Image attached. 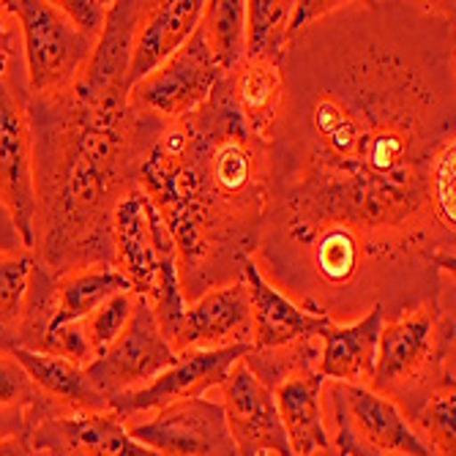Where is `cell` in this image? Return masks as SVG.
<instances>
[{
    "mask_svg": "<svg viewBox=\"0 0 456 456\" xmlns=\"http://www.w3.org/2000/svg\"><path fill=\"white\" fill-rule=\"evenodd\" d=\"M255 263L330 322L443 304L456 265L453 6L339 0L287 41Z\"/></svg>",
    "mask_w": 456,
    "mask_h": 456,
    "instance_id": "obj_1",
    "label": "cell"
},
{
    "mask_svg": "<svg viewBox=\"0 0 456 456\" xmlns=\"http://www.w3.org/2000/svg\"><path fill=\"white\" fill-rule=\"evenodd\" d=\"M140 191L175 240L186 304L240 281L263 235L268 156L224 74L197 112L161 129L142 161Z\"/></svg>",
    "mask_w": 456,
    "mask_h": 456,
    "instance_id": "obj_2",
    "label": "cell"
},
{
    "mask_svg": "<svg viewBox=\"0 0 456 456\" xmlns=\"http://www.w3.org/2000/svg\"><path fill=\"white\" fill-rule=\"evenodd\" d=\"M33 132L36 222L33 257L55 276L112 268V216L140 186V170L161 129V118L126 102L91 104L63 91L28 96Z\"/></svg>",
    "mask_w": 456,
    "mask_h": 456,
    "instance_id": "obj_3",
    "label": "cell"
},
{
    "mask_svg": "<svg viewBox=\"0 0 456 456\" xmlns=\"http://www.w3.org/2000/svg\"><path fill=\"white\" fill-rule=\"evenodd\" d=\"M369 388L391 399L407 421L432 394L453 388V306L424 304L386 320Z\"/></svg>",
    "mask_w": 456,
    "mask_h": 456,
    "instance_id": "obj_4",
    "label": "cell"
},
{
    "mask_svg": "<svg viewBox=\"0 0 456 456\" xmlns=\"http://www.w3.org/2000/svg\"><path fill=\"white\" fill-rule=\"evenodd\" d=\"M112 268L132 284V293L145 298L164 339H173L186 312L178 276L175 240L161 222L153 202L140 186L120 200L112 216Z\"/></svg>",
    "mask_w": 456,
    "mask_h": 456,
    "instance_id": "obj_5",
    "label": "cell"
},
{
    "mask_svg": "<svg viewBox=\"0 0 456 456\" xmlns=\"http://www.w3.org/2000/svg\"><path fill=\"white\" fill-rule=\"evenodd\" d=\"M17 17L28 69V96L71 91L86 71L94 45L82 36L55 0H9Z\"/></svg>",
    "mask_w": 456,
    "mask_h": 456,
    "instance_id": "obj_6",
    "label": "cell"
},
{
    "mask_svg": "<svg viewBox=\"0 0 456 456\" xmlns=\"http://www.w3.org/2000/svg\"><path fill=\"white\" fill-rule=\"evenodd\" d=\"M339 456H432L404 412L369 386L330 383Z\"/></svg>",
    "mask_w": 456,
    "mask_h": 456,
    "instance_id": "obj_7",
    "label": "cell"
},
{
    "mask_svg": "<svg viewBox=\"0 0 456 456\" xmlns=\"http://www.w3.org/2000/svg\"><path fill=\"white\" fill-rule=\"evenodd\" d=\"M219 77L222 71L214 61L208 33L200 22L175 55H170L129 91V104L140 112L161 118L164 123H173L208 102Z\"/></svg>",
    "mask_w": 456,
    "mask_h": 456,
    "instance_id": "obj_8",
    "label": "cell"
},
{
    "mask_svg": "<svg viewBox=\"0 0 456 456\" xmlns=\"http://www.w3.org/2000/svg\"><path fill=\"white\" fill-rule=\"evenodd\" d=\"M175 361L178 353L164 339L151 306L145 298H137L129 325L99 358L86 366V375L107 399H112L118 394L148 386Z\"/></svg>",
    "mask_w": 456,
    "mask_h": 456,
    "instance_id": "obj_9",
    "label": "cell"
},
{
    "mask_svg": "<svg viewBox=\"0 0 456 456\" xmlns=\"http://www.w3.org/2000/svg\"><path fill=\"white\" fill-rule=\"evenodd\" d=\"M126 429L159 456H238L224 407L214 399L167 404L151 421H129Z\"/></svg>",
    "mask_w": 456,
    "mask_h": 456,
    "instance_id": "obj_10",
    "label": "cell"
},
{
    "mask_svg": "<svg viewBox=\"0 0 456 456\" xmlns=\"http://www.w3.org/2000/svg\"><path fill=\"white\" fill-rule=\"evenodd\" d=\"M0 205L12 216L25 248H33V132L25 94H20L6 77H0Z\"/></svg>",
    "mask_w": 456,
    "mask_h": 456,
    "instance_id": "obj_11",
    "label": "cell"
},
{
    "mask_svg": "<svg viewBox=\"0 0 456 456\" xmlns=\"http://www.w3.org/2000/svg\"><path fill=\"white\" fill-rule=\"evenodd\" d=\"M246 353H248V345L181 353L178 361L170 369H164L148 386L112 396L110 410L118 412V416L129 424L134 416H142V412H156L161 407L186 402V399H202L205 391L219 388L227 380L232 366L243 361Z\"/></svg>",
    "mask_w": 456,
    "mask_h": 456,
    "instance_id": "obj_12",
    "label": "cell"
},
{
    "mask_svg": "<svg viewBox=\"0 0 456 456\" xmlns=\"http://www.w3.org/2000/svg\"><path fill=\"white\" fill-rule=\"evenodd\" d=\"M25 440L38 456H159L137 443L112 410L55 412L41 419Z\"/></svg>",
    "mask_w": 456,
    "mask_h": 456,
    "instance_id": "obj_13",
    "label": "cell"
},
{
    "mask_svg": "<svg viewBox=\"0 0 456 456\" xmlns=\"http://www.w3.org/2000/svg\"><path fill=\"white\" fill-rule=\"evenodd\" d=\"M222 388V407L230 437L238 448V456H257L271 451L276 456H289L287 435L279 421L273 391L265 388L243 361L232 366Z\"/></svg>",
    "mask_w": 456,
    "mask_h": 456,
    "instance_id": "obj_14",
    "label": "cell"
},
{
    "mask_svg": "<svg viewBox=\"0 0 456 456\" xmlns=\"http://www.w3.org/2000/svg\"><path fill=\"white\" fill-rule=\"evenodd\" d=\"M140 6L142 0H115V4H110L107 22L94 45L91 61L71 88L77 99L91 104L129 99V66Z\"/></svg>",
    "mask_w": 456,
    "mask_h": 456,
    "instance_id": "obj_15",
    "label": "cell"
},
{
    "mask_svg": "<svg viewBox=\"0 0 456 456\" xmlns=\"http://www.w3.org/2000/svg\"><path fill=\"white\" fill-rule=\"evenodd\" d=\"M170 345L178 355L235 345L252 347V306H248L246 284L232 281L186 304V312Z\"/></svg>",
    "mask_w": 456,
    "mask_h": 456,
    "instance_id": "obj_16",
    "label": "cell"
},
{
    "mask_svg": "<svg viewBox=\"0 0 456 456\" xmlns=\"http://www.w3.org/2000/svg\"><path fill=\"white\" fill-rule=\"evenodd\" d=\"M240 281L246 284L248 306H252V350L255 353L287 350L301 342L320 339L322 330L330 325L325 314H312L301 309L293 298H287L281 289H276L263 276L255 257H248L243 263Z\"/></svg>",
    "mask_w": 456,
    "mask_h": 456,
    "instance_id": "obj_17",
    "label": "cell"
},
{
    "mask_svg": "<svg viewBox=\"0 0 456 456\" xmlns=\"http://www.w3.org/2000/svg\"><path fill=\"white\" fill-rule=\"evenodd\" d=\"M208 0H142L134 30L129 91L175 55L205 17Z\"/></svg>",
    "mask_w": 456,
    "mask_h": 456,
    "instance_id": "obj_18",
    "label": "cell"
},
{
    "mask_svg": "<svg viewBox=\"0 0 456 456\" xmlns=\"http://www.w3.org/2000/svg\"><path fill=\"white\" fill-rule=\"evenodd\" d=\"M383 325V306H371L353 322H330L320 337L322 345L317 361V371L325 378V383L371 386Z\"/></svg>",
    "mask_w": 456,
    "mask_h": 456,
    "instance_id": "obj_19",
    "label": "cell"
},
{
    "mask_svg": "<svg viewBox=\"0 0 456 456\" xmlns=\"http://www.w3.org/2000/svg\"><path fill=\"white\" fill-rule=\"evenodd\" d=\"M322 388L325 378L317 366H301L273 386V402L287 435L289 456L330 451V437L322 421Z\"/></svg>",
    "mask_w": 456,
    "mask_h": 456,
    "instance_id": "obj_20",
    "label": "cell"
},
{
    "mask_svg": "<svg viewBox=\"0 0 456 456\" xmlns=\"http://www.w3.org/2000/svg\"><path fill=\"white\" fill-rule=\"evenodd\" d=\"M12 358L22 366L50 416L77 410H110V399L88 380L82 366L61 355L30 353L20 347L12 350Z\"/></svg>",
    "mask_w": 456,
    "mask_h": 456,
    "instance_id": "obj_21",
    "label": "cell"
},
{
    "mask_svg": "<svg viewBox=\"0 0 456 456\" xmlns=\"http://www.w3.org/2000/svg\"><path fill=\"white\" fill-rule=\"evenodd\" d=\"M224 77L230 82L232 102L243 115L248 132L265 142L284 96L281 63L271 58H243V63Z\"/></svg>",
    "mask_w": 456,
    "mask_h": 456,
    "instance_id": "obj_22",
    "label": "cell"
},
{
    "mask_svg": "<svg viewBox=\"0 0 456 456\" xmlns=\"http://www.w3.org/2000/svg\"><path fill=\"white\" fill-rule=\"evenodd\" d=\"M126 289H132V284L115 268H107V265L74 268V271L55 276V317L50 325V334H47V347H50V337L58 328L82 322L107 298H112L118 293H126Z\"/></svg>",
    "mask_w": 456,
    "mask_h": 456,
    "instance_id": "obj_23",
    "label": "cell"
},
{
    "mask_svg": "<svg viewBox=\"0 0 456 456\" xmlns=\"http://www.w3.org/2000/svg\"><path fill=\"white\" fill-rule=\"evenodd\" d=\"M36 257L30 248L0 252V353H12L20 345L25 298Z\"/></svg>",
    "mask_w": 456,
    "mask_h": 456,
    "instance_id": "obj_24",
    "label": "cell"
},
{
    "mask_svg": "<svg viewBox=\"0 0 456 456\" xmlns=\"http://www.w3.org/2000/svg\"><path fill=\"white\" fill-rule=\"evenodd\" d=\"M202 25L219 71H235L246 58V4L243 0H214L205 9Z\"/></svg>",
    "mask_w": 456,
    "mask_h": 456,
    "instance_id": "obj_25",
    "label": "cell"
},
{
    "mask_svg": "<svg viewBox=\"0 0 456 456\" xmlns=\"http://www.w3.org/2000/svg\"><path fill=\"white\" fill-rule=\"evenodd\" d=\"M296 0H248L246 4V58H284L287 22Z\"/></svg>",
    "mask_w": 456,
    "mask_h": 456,
    "instance_id": "obj_26",
    "label": "cell"
},
{
    "mask_svg": "<svg viewBox=\"0 0 456 456\" xmlns=\"http://www.w3.org/2000/svg\"><path fill=\"white\" fill-rule=\"evenodd\" d=\"M453 412H456V394L453 388L432 394L421 410L412 416L416 427L424 432V443L429 445L432 456H456V427H453Z\"/></svg>",
    "mask_w": 456,
    "mask_h": 456,
    "instance_id": "obj_27",
    "label": "cell"
},
{
    "mask_svg": "<svg viewBox=\"0 0 456 456\" xmlns=\"http://www.w3.org/2000/svg\"><path fill=\"white\" fill-rule=\"evenodd\" d=\"M137 293L126 289V293H118L112 298H107L102 306H96L86 320H82V330H86V339L91 345L94 358H99L120 334L123 328L129 325L134 306H137Z\"/></svg>",
    "mask_w": 456,
    "mask_h": 456,
    "instance_id": "obj_28",
    "label": "cell"
},
{
    "mask_svg": "<svg viewBox=\"0 0 456 456\" xmlns=\"http://www.w3.org/2000/svg\"><path fill=\"white\" fill-rule=\"evenodd\" d=\"M36 399L38 391L28 380L22 366L12 358V353H0V416L12 412L14 421L20 424V435H22L25 412L33 407Z\"/></svg>",
    "mask_w": 456,
    "mask_h": 456,
    "instance_id": "obj_29",
    "label": "cell"
},
{
    "mask_svg": "<svg viewBox=\"0 0 456 456\" xmlns=\"http://www.w3.org/2000/svg\"><path fill=\"white\" fill-rule=\"evenodd\" d=\"M55 4L69 17V22L86 36L91 45H96V38L102 36L104 22H107L110 4H104V0H55Z\"/></svg>",
    "mask_w": 456,
    "mask_h": 456,
    "instance_id": "obj_30",
    "label": "cell"
},
{
    "mask_svg": "<svg viewBox=\"0 0 456 456\" xmlns=\"http://www.w3.org/2000/svg\"><path fill=\"white\" fill-rule=\"evenodd\" d=\"M20 38V25L9 9V0H0V77H6L9 66L17 63Z\"/></svg>",
    "mask_w": 456,
    "mask_h": 456,
    "instance_id": "obj_31",
    "label": "cell"
},
{
    "mask_svg": "<svg viewBox=\"0 0 456 456\" xmlns=\"http://www.w3.org/2000/svg\"><path fill=\"white\" fill-rule=\"evenodd\" d=\"M20 248H25V243L20 232L14 230L12 216L6 214L4 205H0V252H20Z\"/></svg>",
    "mask_w": 456,
    "mask_h": 456,
    "instance_id": "obj_32",
    "label": "cell"
},
{
    "mask_svg": "<svg viewBox=\"0 0 456 456\" xmlns=\"http://www.w3.org/2000/svg\"><path fill=\"white\" fill-rule=\"evenodd\" d=\"M0 456H38L22 435H6L0 437Z\"/></svg>",
    "mask_w": 456,
    "mask_h": 456,
    "instance_id": "obj_33",
    "label": "cell"
},
{
    "mask_svg": "<svg viewBox=\"0 0 456 456\" xmlns=\"http://www.w3.org/2000/svg\"><path fill=\"white\" fill-rule=\"evenodd\" d=\"M257 456H276V453H271V451H260Z\"/></svg>",
    "mask_w": 456,
    "mask_h": 456,
    "instance_id": "obj_34",
    "label": "cell"
}]
</instances>
